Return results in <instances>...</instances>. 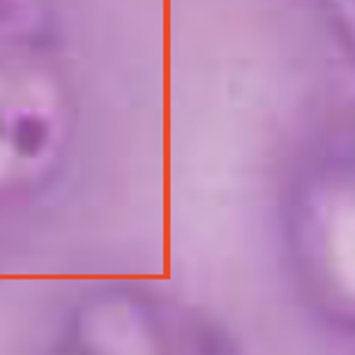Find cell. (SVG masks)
Listing matches in <instances>:
<instances>
[{
	"label": "cell",
	"mask_w": 355,
	"mask_h": 355,
	"mask_svg": "<svg viewBox=\"0 0 355 355\" xmlns=\"http://www.w3.org/2000/svg\"><path fill=\"white\" fill-rule=\"evenodd\" d=\"M90 133L67 50L0 48V180L57 173Z\"/></svg>",
	"instance_id": "1"
},
{
	"label": "cell",
	"mask_w": 355,
	"mask_h": 355,
	"mask_svg": "<svg viewBox=\"0 0 355 355\" xmlns=\"http://www.w3.org/2000/svg\"><path fill=\"white\" fill-rule=\"evenodd\" d=\"M67 0H0V48L67 50Z\"/></svg>",
	"instance_id": "2"
}]
</instances>
